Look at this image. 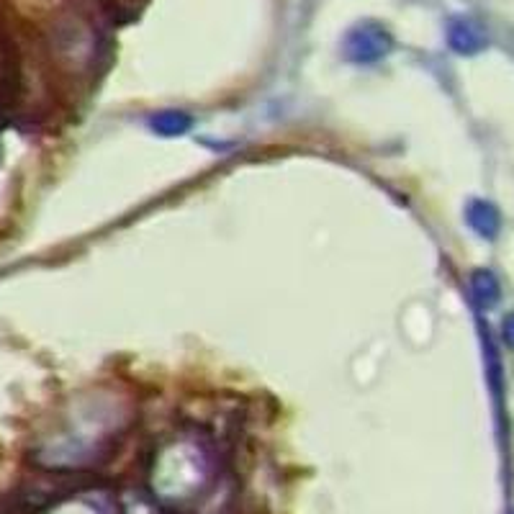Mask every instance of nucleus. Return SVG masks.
<instances>
[{
  "label": "nucleus",
  "mask_w": 514,
  "mask_h": 514,
  "mask_svg": "<svg viewBox=\"0 0 514 514\" xmlns=\"http://www.w3.org/2000/svg\"><path fill=\"white\" fill-rule=\"evenodd\" d=\"M152 132L160 134V137H180V134H186L188 129L193 126L191 114L186 111H160V114L152 116L150 121Z\"/></svg>",
  "instance_id": "obj_6"
},
{
  "label": "nucleus",
  "mask_w": 514,
  "mask_h": 514,
  "mask_svg": "<svg viewBox=\"0 0 514 514\" xmlns=\"http://www.w3.org/2000/svg\"><path fill=\"white\" fill-rule=\"evenodd\" d=\"M502 340L507 342L509 350H514V314H507L502 322Z\"/></svg>",
  "instance_id": "obj_7"
},
{
  "label": "nucleus",
  "mask_w": 514,
  "mask_h": 514,
  "mask_svg": "<svg viewBox=\"0 0 514 514\" xmlns=\"http://www.w3.org/2000/svg\"><path fill=\"white\" fill-rule=\"evenodd\" d=\"M448 44L453 52L458 54H479L481 49H486L489 39H486V31L481 29V24H476L473 18H453L448 26Z\"/></svg>",
  "instance_id": "obj_2"
},
{
  "label": "nucleus",
  "mask_w": 514,
  "mask_h": 514,
  "mask_svg": "<svg viewBox=\"0 0 514 514\" xmlns=\"http://www.w3.org/2000/svg\"><path fill=\"white\" fill-rule=\"evenodd\" d=\"M121 514H168V507L150 489H126L119 497Z\"/></svg>",
  "instance_id": "obj_4"
},
{
  "label": "nucleus",
  "mask_w": 514,
  "mask_h": 514,
  "mask_svg": "<svg viewBox=\"0 0 514 514\" xmlns=\"http://www.w3.org/2000/svg\"><path fill=\"white\" fill-rule=\"evenodd\" d=\"M394 49V36L376 21H363L345 36V57L355 65H376Z\"/></svg>",
  "instance_id": "obj_1"
},
{
  "label": "nucleus",
  "mask_w": 514,
  "mask_h": 514,
  "mask_svg": "<svg viewBox=\"0 0 514 514\" xmlns=\"http://www.w3.org/2000/svg\"><path fill=\"white\" fill-rule=\"evenodd\" d=\"M471 293L473 301H476L481 309H491V306L499 301V296H502L497 275L491 273V270H476V273L471 275Z\"/></svg>",
  "instance_id": "obj_5"
},
{
  "label": "nucleus",
  "mask_w": 514,
  "mask_h": 514,
  "mask_svg": "<svg viewBox=\"0 0 514 514\" xmlns=\"http://www.w3.org/2000/svg\"><path fill=\"white\" fill-rule=\"evenodd\" d=\"M466 222L484 240H494L502 229V216H499L497 206L489 201H471L466 209Z\"/></svg>",
  "instance_id": "obj_3"
}]
</instances>
